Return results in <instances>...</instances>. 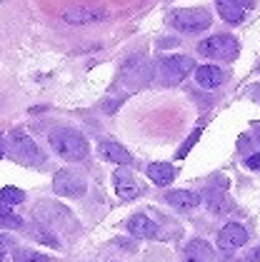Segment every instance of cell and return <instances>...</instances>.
Returning a JSON list of instances; mask_svg holds the SVG:
<instances>
[{"instance_id":"cell-27","label":"cell","mask_w":260,"mask_h":262,"mask_svg":"<svg viewBox=\"0 0 260 262\" xmlns=\"http://www.w3.org/2000/svg\"><path fill=\"white\" fill-rule=\"evenodd\" d=\"M5 155V145H3V140H0V158Z\"/></svg>"},{"instance_id":"cell-30","label":"cell","mask_w":260,"mask_h":262,"mask_svg":"<svg viewBox=\"0 0 260 262\" xmlns=\"http://www.w3.org/2000/svg\"><path fill=\"white\" fill-rule=\"evenodd\" d=\"M188 262H195V260H188Z\"/></svg>"},{"instance_id":"cell-13","label":"cell","mask_w":260,"mask_h":262,"mask_svg":"<svg viewBox=\"0 0 260 262\" xmlns=\"http://www.w3.org/2000/svg\"><path fill=\"white\" fill-rule=\"evenodd\" d=\"M223 70L215 68V65H200L195 68V82H198L200 88H208V90H213V88H218L220 82H223Z\"/></svg>"},{"instance_id":"cell-8","label":"cell","mask_w":260,"mask_h":262,"mask_svg":"<svg viewBox=\"0 0 260 262\" xmlns=\"http://www.w3.org/2000/svg\"><path fill=\"white\" fill-rule=\"evenodd\" d=\"M108 18V10L100 5H73L68 10H63V20L70 25H88V23H100Z\"/></svg>"},{"instance_id":"cell-29","label":"cell","mask_w":260,"mask_h":262,"mask_svg":"<svg viewBox=\"0 0 260 262\" xmlns=\"http://www.w3.org/2000/svg\"><path fill=\"white\" fill-rule=\"evenodd\" d=\"M3 255H5V250H3V247H0V262H3Z\"/></svg>"},{"instance_id":"cell-25","label":"cell","mask_w":260,"mask_h":262,"mask_svg":"<svg viewBox=\"0 0 260 262\" xmlns=\"http://www.w3.org/2000/svg\"><path fill=\"white\" fill-rule=\"evenodd\" d=\"M245 262H260V247H253V250L248 252V257H245Z\"/></svg>"},{"instance_id":"cell-3","label":"cell","mask_w":260,"mask_h":262,"mask_svg":"<svg viewBox=\"0 0 260 262\" xmlns=\"http://www.w3.org/2000/svg\"><path fill=\"white\" fill-rule=\"evenodd\" d=\"M168 23L180 30V33H203L208 30V25L213 23L210 13L205 8H178V10H170L168 13Z\"/></svg>"},{"instance_id":"cell-5","label":"cell","mask_w":260,"mask_h":262,"mask_svg":"<svg viewBox=\"0 0 260 262\" xmlns=\"http://www.w3.org/2000/svg\"><path fill=\"white\" fill-rule=\"evenodd\" d=\"M198 53L213 60H233L238 55V42L233 35H210L198 42Z\"/></svg>"},{"instance_id":"cell-21","label":"cell","mask_w":260,"mask_h":262,"mask_svg":"<svg viewBox=\"0 0 260 262\" xmlns=\"http://www.w3.org/2000/svg\"><path fill=\"white\" fill-rule=\"evenodd\" d=\"M33 237L38 242H43V245H50V247H60V242H58V237L50 232V230H45V227H40V225H35L33 227Z\"/></svg>"},{"instance_id":"cell-28","label":"cell","mask_w":260,"mask_h":262,"mask_svg":"<svg viewBox=\"0 0 260 262\" xmlns=\"http://www.w3.org/2000/svg\"><path fill=\"white\" fill-rule=\"evenodd\" d=\"M255 138L260 140V125H255Z\"/></svg>"},{"instance_id":"cell-31","label":"cell","mask_w":260,"mask_h":262,"mask_svg":"<svg viewBox=\"0 0 260 262\" xmlns=\"http://www.w3.org/2000/svg\"><path fill=\"white\" fill-rule=\"evenodd\" d=\"M258 70H260V65H258Z\"/></svg>"},{"instance_id":"cell-9","label":"cell","mask_w":260,"mask_h":262,"mask_svg":"<svg viewBox=\"0 0 260 262\" xmlns=\"http://www.w3.org/2000/svg\"><path fill=\"white\" fill-rule=\"evenodd\" d=\"M245 242H248V230L238 222H228L218 232V245L223 250H235V247H243Z\"/></svg>"},{"instance_id":"cell-18","label":"cell","mask_w":260,"mask_h":262,"mask_svg":"<svg viewBox=\"0 0 260 262\" xmlns=\"http://www.w3.org/2000/svg\"><path fill=\"white\" fill-rule=\"evenodd\" d=\"M185 252L190 255V260H195V262L213 260V247H210L205 240H190L185 245Z\"/></svg>"},{"instance_id":"cell-24","label":"cell","mask_w":260,"mask_h":262,"mask_svg":"<svg viewBox=\"0 0 260 262\" xmlns=\"http://www.w3.org/2000/svg\"><path fill=\"white\" fill-rule=\"evenodd\" d=\"M245 165H248L250 170H260V152H253V155L245 160Z\"/></svg>"},{"instance_id":"cell-14","label":"cell","mask_w":260,"mask_h":262,"mask_svg":"<svg viewBox=\"0 0 260 262\" xmlns=\"http://www.w3.org/2000/svg\"><path fill=\"white\" fill-rule=\"evenodd\" d=\"M165 200L170 202L173 207H178V210H193V207L200 205V195L193 192V190H170L165 195Z\"/></svg>"},{"instance_id":"cell-20","label":"cell","mask_w":260,"mask_h":262,"mask_svg":"<svg viewBox=\"0 0 260 262\" xmlns=\"http://www.w3.org/2000/svg\"><path fill=\"white\" fill-rule=\"evenodd\" d=\"M23 200H25V195H23V190H18V187H3L0 190V205H5V207L20 205Z\"/></svg>"},{"instance_id":"cell-1","label":"cell","mask_w":260,"mask_h":262,"mask_svg":"<svg viewBox=\"0 0 260 262\" xmlns=\"http://www.w3.org/2000/svg\"><path fill=\"white\" fill-rule=\"evenodd\" d=\"M50 147L58 152L63 160L70 162H80L88 158V142L80 135L78 130H70V127H60L50 135Z\"/></svg>"},{"instance_id":"cell-19","label":"cell","mask_w":260,"mask_h":262,"mask_svg":"<svg viewBox=\"0 0 260 262\" xmlns=\"http://www.w3.org/2000/svg\"><path fill=\"white\" fill-rule=\"evenodd\" d=\"M0 227H5V230H20V227H23V220H20L10 207L0 205Z\"/></svg>"},{"instance_id":"cell-7","label":"cell","mask_w":260,"mask_h":262,"mask_svg":"<svg viewBox=\"0 0 260 262\" xmlns=\"http://www.w3.org/2000/svg\"><path fill=\"white\" fill-rule=\"evenodd\" d=\"M53 190L60 198H83L88 190V182L75 170H58L53 178Z\"/></svg>"},{"instance_id":"cell-4","label":"cell","mask_w":260,"mask_h":262,"mask_svg":"<svg viewBox=\"0 0 260 262\" xmlns=\"http://www.w3.org/2000/svg\"><path fill=\"white\" fill-rule=\"evenodd\" d=\"M5 147H8V152H10L18 162H23V165H38V162L43 160V155H40L35 140H33L28 133H23V130L8 133Z\"/></svg>"},{"instance_id":"cell-2","label":"cell","mask_w":260,"mask_h":262,"mask_svg":"<svg viewBox=\"0 0 260 262\" xmlns=\"http://www.w3.org/2000/svg\"><path fill=\"white\" fill-rule=\"evenodd\" d=\"M35 220L40 222V227L45 230H60V232H75L78 225L70 210H65L58 202H40L35 207Z\"/></svg>"},{"instance_id":"cell-16","label":"cell","mask_w":260,"mask_h":262,"mask_svg":"<svg viewBox=\"0 0 260 262\" xmlns=\"http://www.w3.org/2000/svg\"><path fill=\"white\" fill-rule=\"evenodd\" d=\"M215 5H218L220 18L225 23H230V25H238V23H243V18H245V10L240 8L235 0H215Z\"/></svg>"},{"instance_id":"cell-26","label":"cell","mask_w":260,"mask_h":262,"mask_svg":"<svg viewBox=\"0 0 260 262\" xmlns=\"http://www.w3.org/2000/svg\"><path fill=\"white\" fill-rule=\"evenodd\" d=\"M158 45L160 48H175V45H178V38H163Z\"/></svg>"},{"instance_id":"cell-6","label":"cell","mask_w":260,"mask_h":262,"mask_svg":"<svg viewBox=\"0 0 260 262\" xmlns=\"http://www.w3.org/2000/svg\"><path fill=\"white\" fill-rule=\"evenodd\" d=\"M193 68H195L193 58H188V55H170V58L160 60L158 75L165 85H178L180 80H185V75H188Z\"/></svg>"},{"instance_id":"cell-12","label":"cell","mask_w":260,"mask_h":262,"mask_svg":"<svg viewBox=\"0 0 260 262\" xmlns=\"http://www.w3.org/2000/svg\"><path fill=\"white\" fill-rule=\"evenodd\" d=\"M100 155L105 158V160L110 162H118V165H130L133 158H130V152L115 140H103L100 142Z\"/></svg>"},{"instance_id":"cell-11","label":"cell","mask_w":260,"mask_h":262,"mask_svg":"<svg viewBox=\"0 0 260 262\" xmlns=\"http://www.w3.org/2000/svg\"><path fill=\"white\" fill-rule=\"evenodd\" d=\"M128 232L133 237H155L158 235V225L150 220L148 215H133L128 220Z\"/></svg>"},{"instance_id":"cell-22","label":"cell","mask_w":260,"mask_h":262,"mask_svg":"<svg viewBox=\"0 0 260 262\" xmlns=\"http://www.w3.org/2000/svg\"><path fill=\"white\" fill-rule=\"evenodd\" d=\"M13 260L15 262H48L45 255H38V252H33V250H15Z\"/></svg>"},{"instance_id":"cell-10","label":"cell","mask_w":260,"mask_h":262,"mask_svg":"<svg viewBox=\"0 0 260 262\" xmlns=\"http://www.w3.org/2000/svg\"><path fill=\"white\" fill-rule=\"evenodd\" d=\"M113 182H115V192H118V198H123V200H135V198L140 195V187H138V182H135V178H133V172L125 170V167L115 170Z\"/></svg>"},{"instance_id":"cell-17","label":"cell","mask_w":260,"mask_h":262,"mask_svg":"<svg viewBox=\"0 0 260 262\" xmlns=\"http://www.w3.org/2000/svg\"><path fill=\"white\" fill-rule=\"evenodd\" d=\"M205 205H208V210H210L213 215H225V212L233 210L228 195L220 192V190H208V192H205Z\"/></svg>"},{"instance_id":"cell-15","label":"cell","mask_w":260,"mask_h":262,"mask_svg":"<svg viewBox=\"0 0 260 262\" xmlns=\"http://www.w3.org/2000/svg\"><path fill=\"white\" fill-rule=\"evenodd\" d=\"M145 172H148V178L155 182V185H160V187H165L168 182L175 178V167L168 165V162H150Z\"/></svg>"},{"instance_id":"cell-23","label":"cell","mask_w":260,"mask_h":262,"mask_svg":"<svg viewBox=\"0 0 260 262\" xmlns=\"http://www.w3.org/2000/svg\"><path fill=\"white\" fill-rule=\"evenodd\" d=\"M198 138H200V130H195V133H193V135H190V138L185 140V145H183V147L178 150V158H185V155L190 152V147H193V145L198 142Z\"/></svg>"}]
</instances>
